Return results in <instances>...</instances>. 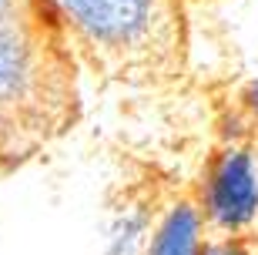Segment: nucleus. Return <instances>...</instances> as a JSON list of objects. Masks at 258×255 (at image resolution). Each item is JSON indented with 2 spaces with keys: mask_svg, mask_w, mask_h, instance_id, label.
<instances>
[{
  "mask_svg": "<svg viewBox=\"0 0 258 255\" xmlns=\"http://www.w3.org/2000/svg\"><path fill=\"white\" fill-rule=\"evenodd\" d=\"M71 37L114 74H161L181 50L178 0H50Z\"/></svg>",
  "mask_w": 258,
  "mask_h": 255,
  "instance_id": "nucleus-1",
  "label": "nucleus"
},
{
  "mask_svg": "<svg viewBox=\"0 0 258 255\" xmlns=\"http://www.w3.org/2000/svg\"><path fill=\"white\" fill-rule=\"evenodd\" d=\"M198 208L215 235H241L258 222V158L248 144L231 141L211 155Z\"/></svg>",
  "mask_w": 258,
  "mask_h": 255,
  "instance_id": "nucleus-2",
  "label": "nucleus"
},
{
  "mask_svg": "<svg viewBox=\"0 0 258 255\" xmlns=\"http://www.w3.org/2000/svg\"><path fill=\"white\" fill-rule=\"evenodd\" d=\"M205 215L191 201H178L154 225L144 255H201L205 248Z\"/></svg>",
  "mask_w": 258,
  "mask_h": 255,
  "instance_id": "nucleus-3",
  "label": "nucleus"
},
{
  "mask_svg": "<svg viewBox=\"0 0 258 255\" xmlns=\"http://www.w3.org/2000/svg\"><path fill=\"white\" fill-rule=\"evenodd\" d=\"M201 255H251V248L241 235H211L205 238Z\"/></svg>",
  "mask_w": 258,
  "mask_h": 255,
  "instance_id": "nucleus-4",
  "label": "nucleus"
},
{
  "mask_svg": "<svg viewBox=\"0 0 258 255\" xmlns=\"http://www.w3.org/2000/svg\"><path fill=\"white\" fill-rule=\"evenodd\" d=\"M238 108H241V114H245V121H248L251 128H258V77H255V81H248V84L241 87V94H238Z\"/></svg>",
  "mask_w": 258,
  "mask_h": 255,
  "instance_id": "nucleus-5",
  "label": "nucleus"
},
{
  "mask_svg": "<svg viewBox=\"0 0 258 255\" xmlns=\"http://www.w3.org/2000/svg\"><path fill=\"white\" fill-rule=\"evenodd\" d=\"M24 0H0V27H10V24H17L24 7H20Z\"/></svg>",
  "mask_w": 258,
  "mask_h": 255,
  "instance_id": "nucleus-6",
  "label": "nucleus"
}]
</instances>
